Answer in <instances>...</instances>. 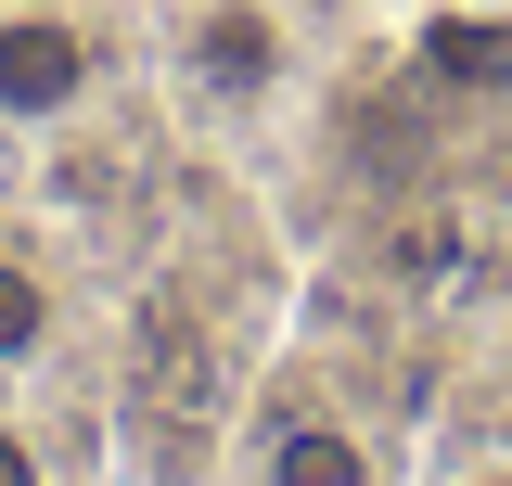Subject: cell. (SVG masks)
Listing matches in <instances>:
<instances>
[{
	"label": "cell",
	"instance_id": "6",
	"mask_svg": "<svg viewBox=\"0 0 512 486\" xmlns=\"http://www.w3.org/2000/svg\"><path fill=\"white\" fill-rule=\"evenodd\" d=\"M500 359H512V346H500Z\"/></svg>",
	"mask_w": 512,
	"mask_h": 486
},
{
	"label": "cell",
	"instance_id": "3",
	"mask_svg": "<svg viewBox=\"0 0 512 486\" xmlns=\"http://www.w3.org/2000/svg\"><path fill=\"white\" fill-rule=\"evenodd\" d=\"M244 474H256V486H384V448L346 423V410L295 397V410H269V423H256Z\"/></svg>",
	"mask_w": 512,
	"mask_h": 486
},
{
	"label": "cell",
	"instance_id": "5",
	"mask_svg": "<svg viewBox=\"0 0 512 486\" xmlns=\"http://www.w3.org/2000/svg\"><path fill=\"white\" fill-rule=\"evenodd\" d=\"M0 486H52V448L13 423V410H0Z\"/></svg>",
	"mask_w": 512,
	"mask_h": 486
},
{
	"label": "cell",
	"instance_id": "1",
	"mask_svg": "<svg viewBox=\"0 0 512 486\" xmlns=\"http://www.w3.org/2000/svg\"><path fill=\"white\" fill-rule=\"evenodd\" d=\"M295 77V26L282 0H192L180 13V90L205 116H269Z\"/></svg>",
	"mask_w": 512,
	"mask_h": 486
},
{
	"label": "cell",
	"instance_id": "4",
	"mask_svg": "<svg viewBox=\"0 0 512 486\" xmlns=\"http://www.w3.org/2000/svg\"><path fill=\"white\" fill-rule=\"evenodd\" d=\"M52 333H64V269L39 243L0 231V384H26V371L52 359Z\"/></svg>",
	"mask_w": 512,
	"mask_h": 486
},
{
	"label": "cell",
	"instance_id": "2",
	"mask_svg": "<svg viewBox=\"0 0 512 486\" xmlns=\"http://www.w3.org/2000/svg\"><path fill=\"white\" fill-rule=\"evenodd\" d=\"M103 90V52L64 0H0V128H64L77 103Z\"/></svg>",
	"mask_w": 512,
	"mask_h": 486
}]
</instances>
